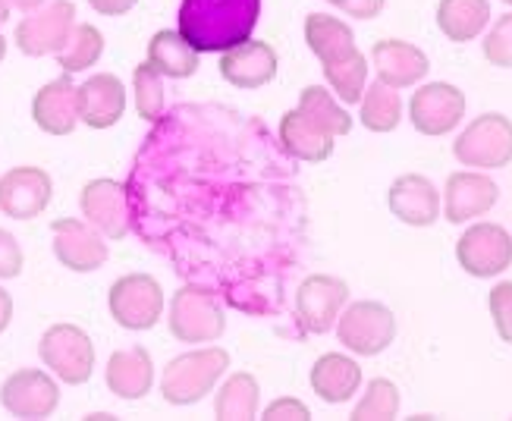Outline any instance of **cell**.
<instances>
[{
	"mask_svg": "<svg viewBox=\"0 0 512 421\" xmlns=\"http://www.w3.org/2000/svg\"><path fill=\"white\" fill-rule=\"evenodd\" d=\"M88 7L98 16H126L129 10L139 7V0H88Z\"/></svg>",
	"mask_w": 512,
	"mask_h": 421,
	"instance_id": "40",
	"label": "cell"
},
{
	"mask_svg": "<svg viewBox=\"0 0 512 421\" xmlns=\"http://www.w3.org/2000/svg\"><path fill=\"white\" fill-rule=\"evenodd\" d=\"M465 117V95L462 88L450 82H428L421 85L409 101V120L421 136H447Z\"/></svg>",
	"mask_w": 512,
	"mask_h": 421,
	"instance_id": "13",
	"label": "cell"
},
{
	"mask_svg": "<svg viewBox=\"0 0 512 421\" xmlns=\"http://www.w3.org/2000/svg\"><path fill=\"white\" fill-rule=\"evenodd\" d=\"M10 10H13L10 0H0V26H4V22L10 19Z\"/></svg>",
	"mask_w": 512,
	"mask_h": 421,
	"instance_id": "43",
	"label": "cell"
},
{
	"mask_svg": "<svg viewBox=\"0 0 512 421\" xmlns=\"http://www.w3.org/2000/svg\"><path fill=\"white\" fill-rule=\"evenodd\" d=\"M4 57H7V38L0 32V63H4Z\"/></svg>",
	"mask_w": 512,
	"mask_h": 421,
	"instance_id": "44",
	"label": "cell"
},
{
	"mask_svg": "<svg viewBox=\"0 0 512 421\" xmlns=\"http://www.w3.org/2000/svg\"><path fill=\"white\" fill-rule=\"evenodd\" d=\"M32 120L41 132H48V136H70L79 126L76 82L70 73H63L38 88L32 98Z\"/></svg>",
	"mask_w": 512,
	"mask_h": 421,
	"instance_id": "19",
	"label": "cell"
},
{
	"mask_svg": "<svg viewBox=\"0 0 512 421\" xmlns=\"http://www.w3.org/2000/svg\"><path fill=\"white\" fill-rule=\"evenodd\" d=\"M437 26L456 44L475 41L491 26V0H440Z\"/></svg>",
	"mask_w": 512,
	"mask_h": 421,
	"instance_id": "27",
	"label": "cell"
},
{
	"mask_svg": "<svg viewBox=\"0 0 512 421\" xmlns=\"http://www.w3.org/2000/svg\"><path fill=\"white\" fill-rule=\"evenodd\" d=\"M79 208L82 217L92 224L104 239H126L132 230V211H129V189L120 180H92L82 186L79 195Z\"/></svg>",
	"mask_w": 512,
	"mask_h": 421,
	"instance_id": "9",
	"label": "cell"
},
{
	"mask_svg": "<svg viewBox=\"0 0 512 421\" xmlns=\"http://www.w3.org/2000/svg\"><path fill=\"white\" fill-rule=\"evenodd\" d=\"M10 321H13V296L0 286V334L10 327Z\"/></svg>",
	"mask_w": 512,
	"mask_h": 421,
	"instance_id": "41",
	"label": "cell"
},
{
	"mask_svg": "<svg viewBox=\"0 0 512 421\" xmlns=\"http://www.w3.org/2000/svg\"><path fill=\"white\" fill-rule=\"evenodd\" d=\"M484 57L491 66L512 70V13H503L484 38Z\"/></svg>",
	"mask_w": 512,
	"mask_h": 421,
	"instance_id": "35",
	"label": "cell"
},
{
	"mask_svg": "<svg viewBox=\"0 0 512 421\" xmlns=\"http://www.w3.org/2000/svg\"><path fill=\"white\" fill-rule=\"evenodd\" d=\"M399 412V390L387 378H374L362 393L359 406L352 409L355 421H390Z\"/></svg>",
	"mask_w": 512,
	"mask_h": 421,
	"instance_id": "34",
	"label": "cell"
},
{
	"mask_svg": "<svg viewBox=\"0 0 512 421\" xmlns=\"http://www.w3.org/2000/svg\"><path fill=\"white\" fill-rule=\"evenodd\" d=\"M51 236H54V255L63 264L66 271L73 274H92L101 271L110 249L104 236L88 224V220L79 217H60L51 224Z\"/></svg>",
	"mask_w": 512,
	"mask_h": 421,
	"instance_id": "11",
	"label": "cell"
},
{
	"mask_svg": "<svg viewBox=\"0 0 512 421\" xmlns=\"http://www.w3.org/2000/svg\"><path fill=\"white\" fill-rule=\"evenodd\" d=\"M261 16V0H183L180 32L198 54H224L249 41Z\"/></svg>",
	"mask_w": 512,
	"mask_h": 421,
	"instance_id": "1",
	"label": "cell"
},
{
	"mask_svg": "<svg viewBox=\"0 0 512 421\" xmlns=\"http://www.w3.org/2000/svg\"><path fill=\"white\" fill-rule=\"evenodd\" d=\"M349 302L346 280L333 274H311L302 280L296 293V312L308 334H327L330 327H337V318Z\"/></svg>",
	"mask_w": 512,
	"mask_h": 421,
	"instance_id": "14",
	"label": "cell"
},
{
	"mask_svg": "<svg viewBox=\"0 0 512 421\" xmlns=\"http://www.w3.org/2000/svg\"><path fill=\"white\" fill-rule=\"evenodd\" d=\"M459 268L472 277H497L512 264V236L500 224H472L456 242Z\"/></svg>",
	"mask_w": 512,
	"mask_h": 421,
	"instance_id": "10",
	"label": "cell"
},
{
	"mask_svg": "<svg viewBox=\"0 0 512 421\" xmlns=\"http://www.w3.org/2000/svg\"><path fill=\"white\" fill-rule=\"evenodd\" d=\"M299 110L302 114L321 126L324 132H330L333 139L337 136H346V132L352 129V117L346 114V107L337 101V95L330 92V88L324 85H308L302 88V95H299Z\"/></svg>",
	"mask_w": 512,
	"mask_h": 421,
	"instance_id": "31",
	"label": "cell"
},
{
	"mask_svg": "<svg viewBox=\"0 0 512 421\" xmlns=\"http://www.w3.org/2000/svg\"><path fill=\"white\" fill-rule=\"evenodd\" d=\"M264 418L267 421H308L311 409L302 400H296V396H280V400H274L264 409Z\"/></svg>",
	"mask_w": 512,
	"mask_h": 421,
	"instance_id": "38",
	"label": "cell"
},
{
	"mask_svg": "<svg viewBox=\"0 0 512 421\" xmlns=\"http://www.w3.org/2000/svg\"><path fill=\"white\" fill-rule=\"evenodd\" d=\"M38 356L57 381L82 387L95 374V343L79 324H51L38 340Z\"/></svg>",
	"mask_w": 512,
	"mask_h": 421,
	"instance_id": "4",
	"label": "cell"
},
{
	"mask_svg": "<svg viewBox=\"0 0 512 421\" xmlns=\"http://www.w3.org/2000/svg\"><path fill=\"white\" fill-rule=\"evenodd\" d=\"M487 305H491V318L497 327V337L503 343H512V280L497 283L491 296H487Z\"/></svg>",
	"mask_w": 512,
	"mask_h": 421,
	"instance_id": "36",
	"label": "cell"
},
{
	"mask_svg": "<svg viewBox=\"0 0 512 421\" xmlns=\"http://www.w3.org/2000/svg\"><path fill=\"white\" fill-rule=\"evenodd\" d=\"M73 26H76L73 0H51V4H44L19 19L13 41L26 57H48L63 48Z\"/></svg>",
	"mask_w": 512,
	"mask_h": 421,
	"instance_id": "8",
	"label": "cell"
},
{
	"mask_svg": "<svg viewBox=\"0 0 512 421\" xmlns=\"http://www.w3.org/2000/svg\"><path fill=\"white\" fill-rule=\"evenodd\" d=\"M359 120L371 132H393L403 123V98H399L396 88L384 85L381 79L365 85V95L359 101Z\"/></svg>",
	"mask_w": 512,
	"mask_h": 421,
	"instance_id": "29",
	"label": "cell"
},
{
	"mask_svg": "<svg viewBox=\"0 0 512 421\" xmlns=\"http://www.w3.org/2000/svg\"><path fill=\"white\" fill-rule=\"evenodd\" d=\"M359 387H362V368L355 359L343 356V352H327L311 368V390L330 406L349 403L359 393Z\"/></svg>",
	"mask_w": 512,
	"mask_h": 421,
	"instance_id": "23",
	"label": "cell"
},
{
	"mask_svg": "<svg viewBox=\"0 0 512 421\" xmlns=\"http://www.w3.org/2000/svg\"><path fill=\"white\" fill-rule=\"evenodd\" d=\"M324 79L340 104H359L365 95V85H368V57L359 51L343 63L324 66Z\"/></svg>",
	"mask_w": 512,
	"mask_h": 421,
	"instance_id": "32",
	"label": "cell"
},
{
	"mask_svg": "<svg viewBox=\"0 0 512 421\" xmlns=\"http://www.w3.org/2000/svg\"><path fill=\"white\" fill-rule=\"evenodd\" d=\"M371 63H374V73L384 85L390 88H412L421 79L428 76L431 63L428 54L415 48L412 41H399V38H384L377 41L371 48Z\"/></svg>",
	"mask_w": 512,
	"mask_h": 421,
	"instance_id": "20",
	"label": "cell"
},
{
	"mask_svg": "<svg viewBox=\"0 0 512 421\" xmlns=\"http://www.w3.org/2000/svg\"><path fill=\"white\" fill-rule=\"evenodd\" d=\"M277 51L267 41H242L236 48L220 54V76H224L233 88H264L277 79Z\"/></svg>",
	"mask_w": 512,
	"mask_h": 421,
	"instance_id": "18",
	"label": "cell"
},
{
	"mask_svg": "<svg viewBox=\"0 0 512 421\" xmlns=\"http://www.w3.org/2000/svg\"><path fill=\"white\" fill-rule=\"evenodd\" d=\"M170 334L180 343H217L227 330V315L217 293L186 283L170 299Z\"/></svg>",
	"mask_w": 512,
	"mask_h": 421,
	"instance_id": "3",
	"label": "cell"
},
{
	"mask_svg": "<svg viewBox=\"0 0 512 421\" xmlns=\"http://www.w3.org/2000/svg\"><path fill=\"white\" fill-rule=\"evenodd\" d=\"M327 4H333L352 19H374V16H381L387 0H327Z\"/></svg>",
	"mask_w": 512,
	"mask_h": 421,
	"instance_id": "39",
	"label": "cell"
},
{
	"mask_svg": "<svg viewBox=\"0 0 512 421\" xmlns=\"http://www.w3.org/2000/svg\"><path fill=\"white\" fill-rule=\"evenodd\" d=\"M230 368V352L220 346L189 349L183 356L167 362L161 374V396L170 406H192L202 403L208 393L220 384Z\"/></svg>",
	"mask_w": 512,
	"mask_h": 421,
	"instance_id": "2",
	"label": "cell"
},
{
	"mask_svg": "<svg viewBox=\"0 0 512 421\" xmlns=\"http://www.w3.org/2000/svg\"><path fill=\"white\" fill-rule=\"evenodd\" d=\"M280 142H283L286 154H293L296 161H305V164H321L333 154V136L311 123L299 107L283 114Z\"/></svg>",
	"mask_w": 512,
	"mask_h": 421,
	"instance_id": "25",
	"label": "cell"
},
{
	"mask_svg": "<svg viewBox=\"0 0 512 421\" xmlns=\"http://www.w3.org/2000/svg\"><path fill=\"white\" fill-rule=\"evenodd\" d=\"M104 381H107V390L120 396V400H126V403L142 400V396H148L154 387L151 352L145 346H129V349L110 352L107 368H104Z\"/></svg>",
	"mask_w": 512,
	"mask_h": 421,
	"instance_id": "22",
	"label": "cell"
},
{
	"mask_svg": "<svg viewBox=\"0 0 512 421\" xmlns=\"http://www.w3.org/2000/svg\"><path fill=\"white\" fill-rule=\"evenodd\" d=\"M390 211L396 220L409 227H434L440 217V192L437 186L421 173H403L390 186Z\"/></svg>",
	"mask_w": 512,
	"mask_h": 421,
	"instance_id": "21",
	"label": "cell"
},
{
	"mask_svg": "<svg viewBox=\"0 0 512 421\" xmlns=\"http://www.w3.org/2000/svg\"><path fill=\"white\" fill-rule=\"evenodd\" d=\"M503 4H506V7H512V0H503Z\"/></svg>",
	"mask_w": 512,
	"mask_h": 421,
	"instance_id": "45",
	"label": "cell"
},
{
	"mask_svg": "<svg viewBox=\"0 0 512 421\" xmlns=\"http://www.w3.org/2000/svg\"><path fill=\"white\" fill-rule=\"evenodd\" d=\"M54 180L41 167H13L0 176V211L13 220H35L48 211Z\"/></svg>",
	"mask_w": 512,
	"mask_h": 421,
	"instance_id": "15",
	"label": "cell"
},
{
	"mask_svg": "<svg viewBox=\"0 0 512 421\" xmlns=\"http://www.w3.org/2000/svg\"><path fill=\"white\" fill-rule=\"evenodd\" d=\"M79 123L88 129H110L126 114V85L114 73H95L76 85Z\"/></svg>",
	"mask_w": 512,
	"mask_h": 421,
	"instance_id": "17",
	"label": "cell"
},
{
	"mask_svg": "<svg viewBox=\"0 0 512 421\" xmlns=\"http://www.w3.org/2000/svg\"><path fill=\"white\" fill-rule=\"evenodd\" d=\"M132 95H136V110L139 117L148 120V123H158L164 117V107H167V98H164V76L154 70V66L145 60L136 66V73H132Z\"/></svg>",
	"mask_w": 512,
	"mask_h": 421,
	"instance_id": "33",
	"label": "cell"
},
{
	"mask_svg": "<svg viewBox=\"0 0 512 421\" xmlns=\"http://www.w3.org/2000/svg\"><path fill=\"white\" fill-rule=\"evenodd\" d=\"M107 308L123 330H151L164 318V290L151 274H123L110 283Z\"/></svg>",
	"mask_w": 512,
	"mask_h": 421,
	"instance_id": "5",
	"label": "cell"
},
{
	"mask_svg": "<svg viewBox=\"0 0 512 421\" xmlns=\"http://www.w3.org/2000/svg\"><path fill=\"white\" fill-rule=\"evenodd\" d=\"M258 403H261V387L255 381V374L236 371L220 384L214 396V412L224 421H249L258 418Z\"/></svg>",
	"mask_w": 512,
	"mask_h": 421,
	"instance_id": "28",
	"label": "cell"
},
{
	"mask_svg": "<svg viewBox=\"0 0 512 421\" xmlns=\"http://www.w3.org/2000/svg\"><path fill=\"white\" fill-rule=\"evenodd\" d=\"M305 41L311 54L321 60V66L343 63L359 54L355 48V35L343 19L327 16V13H308L305 16Z\"/></svg>",
	"mask_w": 512,
	"mask_h": 421,
	"instance_id": "24",
	"label": "cell"
},
{
	"mask_svg": "<svg viewBox=\"0 0 512 421\" xmlns=\"http://www.w3.org/2000/svg\"><path fill=\"white\" fill-rule=\"evenodd\" d=\"M453 154L462 167L500 170L512 161V120L503 114H481L462 129L453 142Z\"/></svg>",
	"mask_w": 512,
	"mask_h": 421,
	"instance_id": "7",
	"label": "cell"
},
{
	"mask_svg": "<svg viewBox=\"0 0 512 421\" xmlns=\"http://www.w3.org/2000/svg\"><path fill=\"white\" fill-rule=\"evenodd\" d=\"M22 264H26V255H22L19 239L0 227V280H13L22 274Z\"/></svg>",
	"mask_w": 512,
	"mask_h": 421,
	"instance_id": "37",
	"label": "cell"
},
{
	"mask_svg": "<svg viewBox=\"0 0 512 421\" xmlns=\"http://www.w3.org/2000/svg\"><path fill=\"white\" fill-rule=\"evenodd\" d=\"M148 63L158 70L164 79H189L198 73V66H202V60H198V51L192 48V44L173 29H161L154 32L151 41H148Z\"/></svg>",
	"mask_w": 512,
	"mask_h": 421,
	"instance_id": "26",
	"label": "cell"
},
{
	"mask_svg": "<svg viewBox=\"0 0 512 421\" xmlns=\"http://www.w3.org/2000/svg\"><path fill=\"white\" fill-rule=\"evenodd\" d=\"M337 337L340 343L355 352V356H381V352L396 340V315L384 302L362 299L346 305L337 318Z\"/></svg>",
	"mask_w": 512,
	"mask_h": 421,
	"instance_id": "6",
	"label": "cell"
},
{
	"mask_svg": "<svg viewBox=\"0 0 512 421\" xmlns=\"http://www.w3.org/2000/svg\"><path fill=\"white\" fill-rule=\"evenodd\" d=\"M44 4H48V0H10V7L19 10V13H32V10H38Z\"/></svg>",
	"mask_w": 512,
	"mask_h": 421,
	"instance_id": "42",
	"label": "cell"
},
{
	"mask_svg": "<svg viewBox=\"0 0 512 421\" xmlns=\"http://www.w3.org/2000/svg\"><path fill=\"white\" fill-rule=\"evenodd\" d=\"M500 189L481 170H459L447 180L443 189V214L450 224H469L475 217H484L497 205Z\"/></svg>",
	"mask_w": 512,
	"mask_h": 421,
	"instance_id": "16",
	"label": "cell"
},
{
	"mask_svg": "<svg viewBox=\"0 0 512 421\" xmlns=\"http://www.w3.org/2000/svg\"><path fill=\"white\" fill-rule=\"evenodd\" d=\"M104 54V35L98 26H92V22H76L70 38H66L63 48L54 54L57 57V66L63 73H85V70H92V66L101 60Z\"/></svg>",
	"mask_w": 512,
	"mask_h": 421,
	"instance_id": "30",
	"label": "cell"
},
{
	"mask_svg": "<svg viewBox=\"0 0 512 421\" xmlns=\"http://www.w3.org/2000/svg\"><path fill=\"white\" fill-rule=\"evenodd\" d=\"M0 406L13 418H51L60 406V387L48 371L19 368L0 384Z\"/></svg>",
	"mask_w": 512,
	"mask_h": 421,
	"instance_id": "12",
	"label": "cell"
}]
</instances>
